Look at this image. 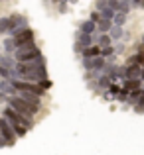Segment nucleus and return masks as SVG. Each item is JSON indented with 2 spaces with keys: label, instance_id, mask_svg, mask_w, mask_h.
<instances>
[{
  "label": "nucleus",
  "instance_id": "f257e3e1",
  "mask_svg": "<svg viewBox=\"0 0 144 155\" xmlns=\"http://www.w3.org/2000/svg\"><path fill=\"white\" fill-rule=\"evenodd\" d=\"M47 77V69H46V57L34 63H16V69L12 71L10 81H26V83H42Z\"/></svg>",
  "mask_w": 144,
  "mask_h": 155
},
{
  "label": "nucleus",
  "instance_id": "f03ea898",
  "mask_svg": "<svg viewBox=\"0 0 144 155\" xmlns=\"http://www.w3.org/2000/svg\"><path fill=\"white\" fill-rule=\"evenodd\" d=\"M12 57L16 59V63H34V61L44 59V53H42V49H40L38 45H36V41H30V43L20 45L18 49L14 51Z\"/></svg>",
  "mask_w": 144,
  "mask_h": 155
},
{
  "label": "nucleus",
  "instance_id": "7ed1b4c3",
  "mask_svg": "<svg viewBox=\"0 0 144 155\" xmlns=\"http://www.w3.org/2000/svg\"><path fill=\"white\" fill-rule=\"evenodd\" d=\"M6 106H10V108H12V110H16L20 116L28 118V120H32V122H34V118L40 114V112H36L34 108H30V106L24 102V100H20L16 94H12V96H8V98H6Z\"/></svg>",
  "mask_w": 144,
  "mask_h": 155
},
{
  "label": "nucleus",
  "instance_id": "20e7f679",
  "mask_svg": "<svg viewBox=\"0 0 144 155\" xmlns=\"http://www.w3.org/2000/svg\"><path fill=\"white\" fill-rule=\"evenodd\" d=\"M2 118H4V120H6L10 126H24L28 132L34 128V122L28 120V118H24V116H20V114L16 112V110H12L10 106H4V108H2Z\"/></svg>",
  "mask_w": 144,
  "mask_h": 155
},
{
  "label": "nucleus",
  "instance_id": "39448f33",
  "mask_svg": "<svg viewBox=\"0 0 144 155\" xmlns=\"http://www.w3.org/2000/svg\"><path fill=\"white\" fill-rule=\"evenodd\" d=\"M10 31H8V34L12 35V38H14V35H18L20 31H24L26 30V28H30V22H28V18L24 14H12L10 16Z\"/></svg>",
  "mask_w": 144,
  "mask_h": 155
},
{
  "label": "nucleus",
  "instance_id": "423d86ee",
  "mask_svg": "<svg viewBox=\"0 0 144 155\" xmlns=\"http://www.w3.org/2000/svg\"><path fill=\"white\" fill-rule=\"evenodd\" d=\"M107 59H103L101 55L99 57H89V59H81V67L85 69V71H101L103 67H105Z\"/></svg>",
  "mask_w": 144,
  "mask_h": 155
},
{
  "label": "nucleus",
  "instance_id": "0eeeda50",
  "mask_svg": "<svg viewBox=\"0 0 144 155\" xmlns=\"http://www.w3.org/2000/svg\"><path fill=\"white\" fill-rule=\"evenodd\" d=\"M14 45H16V49H18L20 45H24V43H30V41H36V31L32 30V28H26L24 31H20L18 35H14Z\"/></svg>",
  "mask_w": 144,
  "mask_h": 155
},
{
  "label": "nucleus",
  "instance_id": "6e6552de",
  "mask_svg": "<svg viewBox=\"0 0 144 155\" xmlns=\"http://www.w3.org/2000/svg\"><path fill=\"white\" fill-rule=\"evenodd\" d=\"M0 137L6 141V145H14V143H16V134H14L12 126L8 124L6 120H4L2 126H0Z\"/></svg>",
  "mask_w": 144,
  "mask_h": 155
},
{
  "label": "nucleus",
  "instance_id": "1a4fd4ad",
  "mask_svg": "<svg viewBox=\"0 0 144 155\" xmlns=\"http://www.w3.org/2000/svg\"><path fill=\"white\" fill-rule=\"evenodd\" d=\"M97 31V24H93L91 20H83V22L79 24V34H85V35H93Z\"/></svg>",
  "mask_w": 144,
  "mask_h": 155
},
{
  "label": "nucleus",
  "instance_id": "9d476101",
  "mask_svg": "<svg viewBox=\"0 0 144 155\" xmlns=\"http://www.w3.org/2000/svg\"><path fill=\"white\" fill-rule=\"evenodd\" d=\"M93 38H95V45L97 47H109V45H113V39H111V35L109 34H93Z\"/></svg>",
  "mask_w": 144,
  "mask_h": 155
},
{
  "label": "nucleus",
  "instance_id": "9b49d317",
  "mask_svg": "<svg viewBox=\"0 0 144 155\" xmlns=\"http://www.w3.org/2000/svg\"><path fill=\"white\" fill-rule=\"evenodd\" d=\"M0 67L8 69V71H14V69H16V59H14L12 55L2 53V55H0Z\"/></svg>",
  "mask_w": 144,
  "mask_h": 155
},
{
  "label": "nucleus",
  "instance_id": "f8f14e48",
  "mask_svg": "<svg viewBox=\"0 0 144 155\" xmlns=\"http://www.w3.org/2000/svg\"><path fill=\"white\" fill-rule=\"evenodd\" d=\"M140 87H142V81H140V79H128V81H122V91H126V92L138 91Z\"/></svg>",
  "mask_w": 144,
  "mask_h": 155
},
{
  "label": "nucleus",
  "instance_id": "ddd939ff",
  "mask_svg": "<svg viewBox=\"0 0 144 155\" xmlns=\"http://www.w3.org/2000/svg\"><path fill=\"white\" fill-rule=\"evenodd\" d=\"M126 73H125V81L128 79H140V65H125Z\"/></svg>",
  "mask_w": 144,
  "mask_h": 155
},
{
  "label": "nucleus",
  "instance_id": "4468645a",
  "mask_svg": "<svg viewBox=\"0 0 144 155\" xmlns=\"http://www.w3.org/2000/svg\"><path fill=\"white\" fill-rule=\"evenodd\" d=\"M101 55V47L97 45H91V47H85L81 51V59H89V57H99Z\"/></svg>",
  "mask_w": 144,
  "mask_h": 155
},
{
  "label": "nucleus",
  "instance_id": "2eb2a0df",
  "mask_svg": "<svg viewBox=\"0 0 144 155\" xmlns=\"http://www.w3.org/2000/svg\"><path fill=\"white\" fill-rule=\"evenodd\" d=\"M111 28H113V22H111V20H99L95 34H109Z\"/></svg>",
  "mask_w": 144,
  "mask_h": 155
},
{
  "label": "nucleus",
  "instance_id": "dca6fc26",
  "mask_svg": "<svg viewBox=\"0 0 144 155\" xmlns=\"http://www.w3.org/2000/svg\"><path fill=\"white\" fill-rule=\"evenodd\" d=\"M109 35H111V39H113V43L114 41H121L122 35H125V30H122L121 26H113V28H111V31H109Z\"/></svg>",
  "mask_w": 144,
  "mask_h": 155
},
{
  "label": "nucleus",
  "instance_id": "f3484780",
  "mask_svg": "<svg viewBox=\"0 0 144 155\" xmlns=\"http://www.w3.org/2000/svg\"><path fill=\"white\" fill-rule=\"evenodd\" d=\"M2 47H4V53H6V55H14L16 45H14V39H12V38L2 39Z\"/></svg>",
  "mask_w": 144,
  "mask_h": 155
},
{
  "label": "nucleus",
  "instance_id": "a211bd4d",
  "mask_svg": "<svg viewBox=\"0 0 144 155\" xmlns=\"http://www.w3.org/2000/svg\"><path fill=\"white\" fill-rule=\"evenodd\" d=\"M10 16H4V18H0V34H8L10 31Z\"/></svg>",
  "mask_w": 144,
  "mask_h": 155
},
{
  "label": "nucleus",
  "instance_id": "6ab92c4d",
  "mask_svg": "<svg viewBox=\"0 0 144 155\" xmlns=\"http://www.w3.org/2000/svg\"><path fill=\"white\" fill-rule=\"evenodd\" d=\"M114 14H117V12L111 10V8H103V10H99V16H101V20H111V22H113Z\"/></svg>",
  "mask_w": 144,
  "mask_h": 155
},
{
  "label": "nucleus",
  "instance_id": "aec40b11",
  "mask_svg": "<svg viewBox=\"0 0 144 155\" xmlns=\"http://www.w3.org/2000/svg\"><path fill=\"white\" fill-rule=\"evenodd\" d=\"M126 24V14H114V18H113V26H125Z\"/></svg>",
  "mask_w": 144,
  "mask_h": 155
},
{
  "label": "nucleus",
  "instance_id": "412c9836",
  "mask_svg": "<svg viewBox=\"0 0 144 155\" xmlns=\"http://www.w3.org/2000/svg\"><path fill=\"white\" fill-rule=\"evenodd\" d=\"M132 108H134V112H136V114H144V94L136 100V104H134Z\"/></svg>",
  "mask_w": 144,
  "mask_h": 155
},
{
  "label": "nucleus",
  "instance_id": "4be33fe9",
  "mask_svg": "<svg viewBox=\"0 0 144 155\" xmlns=\"http://www.w3.org/2000/svg\"><path fill=\"white\" fill-rule=\"evenodd\" d=\"M67 8H69V2H67V0L57 2V12H59V14H65V12H67Z\"/></svg>",
  "mask_w": 144,
  "mask_h": 155
},
{
  "label": "nucleus",
  "instance_id": "5701e85b",
  "mask_svg": "<svg viewBox=\"0 0 144 155\" xmlns=\"http://www.w3.org/2000/svg\"><path fill=\"white\" fill-rule=\"evenodd\" d=\"M103 8H109V0H95V10H103Z\"/></svg>",
  "mask_w": 144,
  "mask_h": 155
},
{
  "label": "nucleus",
  "instance_id": "b1692460",
  "mask_svg": "<svg viewBox=\"0 0 144 155\" xmlns=\"http://www.w3.org/2000/svg\"><path fill=\"white\" fill-rule=\"evenodd\" d=\"M38 84H40V88H44V91H46V92H47L49 88L53 87V83H51V81H49V79H44L42 83H38Z\"/></svg>",
  "mask_w": 144,
  "mask_h": 155
},
{
  "label": "nucleus",
  "instance_id": "393cba45",
  "mask_svg": "<svg viewBox=\"0 0 144 155\" xmlns=\"http://www.w3.org/2000/svg\"><path fill=\"white\" fill-rule=\"evenodd\" d=\"M89 20H91L93 24H97L99 20H101V16H99V12H97V10H93V12H91V16H89Z\"/></svg>",
  "mask_w": 144,
  "mask_h": 155
},
{
  "label": "nucleus",
  "instance_id": "a878e982",
  "mask_svg": "<svg viewBox=\"0 0 144 155\" xmlns=\"http://www.w3.org/2000/svg\"><path fill=\"white\" fill-rule=\"evenodd\" d=\"M130 6H144V0H130Z\"/></svg>",
  "mask_w": 144,
  "mask_h": 155
},
{
  "label": "nucleus",
  "instance_id": "bb28decb",
  "mask_svg": "<svg viewBox=\"0 0 144 155\" xmlns=\"http://www.w3.org/2000/svg\"><path fill=\"white\" fill-rule=\"evenodd\" d=\"M140 81H142V83H144V65H142V67H140Z\"/></svg>",
  "mask_w": 144,
  "mask_h": 155
},
{
  "label": "nucleus",
  "instance_id": "cd10ccee",
  "mask_svg": "<svg viewBox=\"0 0 144 155\" xmlns=\"http://www.w3.org/2000/svg\"><path fill=\"white\" fill-rule=\"evenodd\" d=\"M6 98H8V96H6V94H2V92H0V102H4V100H6Z\"/></svg>",
  "mask_w": 144,
  "mask_h": 155
},
{
  "label": "nucleus",
  "instance_id": "c85d7f7f",
  "mask_svg": "<svg viewBox=\"0 0 144 155\" xmlns=\"http://www.w3.org/2000/svg\"><path fill=\"white\" fill-rule=\"evenodd\" d=\"M0 147H6V141H4L2 137H0Z\"/></svg>",
  "mask_w": 144,
  "mask_h": 155
},
{
  "label": "nucleus",
  "instance_id": "c756f323",
  "mask_svg": "<svg viewBox=\"0 0 144 155\" xmlns=\"http://www.w3.org/2000/svg\"><path fill=\"white\" fill-rule=\"evenodd\" d=\"M67 2H69V4H77V2H79V0H67Z\"/></svg>",
  "mask_w": 144,
  "mask_h": 155
},
{
  "label": "nucleus",
  "instance_id": "7c9ffc66",
  "mask_svg": "<svg viewBox=\"0 0 144 155\" xmlns=\"http://www.w3.org/2000/svg\"><path fill=\"white\" fill-rule=\"evenodd\" d=\"M140 45L144 47V35H142V39H140Z\"/></svg>",
  "mask_w": 144,
  "mask_h": 155
},
{
  "label": "nucleus",
  "instance_id": "2f4dec72",
  "mask_svg": "<svg viewBox=\"0 0 144 155\" xmlns=\"http://www.w3.org/2000/svg\"><path fill=\"white\" fill-rule=\"evenodd\" d=\"M2 122H4V118H2V114H0V126H2Z\"/></svg>",
  "mask_w": 144,
  "mask_h": 155
},
{
  "label": "nucleus",
  "instance_id": "473e14b6",
  "mask_svg": "<svg viewBox=\"0 0 144 155\" xmlns=\"http://www.w3.org/2000/svg\"><path fill=\"white\" fill-rule=\"evenodd\" d=\"M51 2H61V0H51Z\"/></svg>",
  "mask_w": 144,
  "mask_h": 155
},
{
  "label": "nucleus",
  "instance_id": "72a5a7b5",
  "mask_svg": "<svg viewBox=\"0 0 144 155\" xmlns=\"http://www.w3.org/2000/svg\"><path fill=\"white\" fill-rule=\"evenodd\" d=\"M2 2H6V0H2Z\"/></svg>",
  "mask_w": 144,
  "mask_h": 155
},
{
  "label": "nucleus",
  "instance_id": "f704fd0d",
  "mask_svg": "<svg viewBox=\"0 0 144 155\" xmlns=\"http://www.w3.org/2000/svg\"><path fill=\"white\" fill-rule=\"evenodd\" d=\"M0 55H2V53H0Z\"/></svg>",
  "mask_w": 144,
  "mask_h": 155
}]
</instances>
